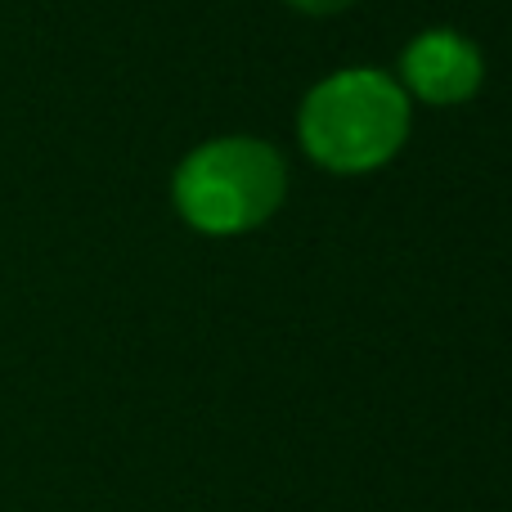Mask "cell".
<instances>
[{"label": "cell", "mask_w": 512, "mask_h": 512, "mask_svg": "<svg viewBox=\"0 0 512 512\" xmlns=\"http://www.w3.org/2000/svg\"><path fill=\"white\" fill-rule=\"evenodd\" d=\"M409 135V99L391 77L346 68L319 81L301 104V144L328 171L360 176L396 158Z\"/></svg>", "instance_id": "6da1fadb"}, {"label": "cell", "mask_w": 512, "mask_h": 512, "mask_svg": "<svg viewBox=\"0 0 512 512\" xmlns=\"http://www.w3.org/2000/svg\"><path fill=\"white\" fill-rule=\"evenodd\" d=\"M405 86L427 104H463L481 86V54L459 32H423L400 59Z\"/></svg>", "instance_id": "3957f363"}, {"label": "cell", "mask_w": 512, "mask_h": 512, "mask_svg": "<svg viewBox=\"0 0 512 512\" xmlns=\"http://www.w3.org/2000/svg\"><path fill=\"white\" fill-rule=\"evenodd\" d=\"M283 162L261 140H212L194 149L176 171V207L203 234H248L283 203Z\"/></svg>", "instance_id": "7a4b0ae2"}, {"label": "cell", "mask_w": 512, "mask_h": 512, "mask_svg": "<svg viewBox=\"0 0 512 512\" xmlns=\"http://www.w3.org/2000/svg\"><path fill=\"white\" fill-rule=\"evenodd\" d=\"M292 9H301V14H342V9H351L355 0H288Z\"/></svg>", "instance_id": "277c9868"}]
</instances>
